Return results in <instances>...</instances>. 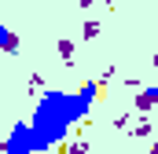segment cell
<instances>
[{"label": "cell", "instance_id": "cell-2", "mask_svg": "<svg viewBox=\"0 0 158 154\" xmlns=\"http://www.w3.org/2000/svg\"><path fill=\"white\" fill-rule=\"evenodd\" d=\"M0 154H33V128H30V121H15L11 125V132L0 143Z\"/></svg>", "mask_w": 158, "mask_h": 154}, {"label": "cell", "instance_id": "cell-3", "mask_svg": "<svg viewBox=\"0 0 158 154\" xmlns=\"http://www.w3.org/2000/svg\"><path fill=\"white\" fill-rule=\"evenodd\" d=\"M155 107H158V81L151 84V88H140L136 99H132V110H136V114H151Z\"/></svg>", "mask_w": 158, "mask_h": 154}, {"label": "cell", "instance_id": "cell-8", "mask_svg": "<svg viewBox=\"0 0 158 154\" xmlns=\"http://www.w3.org/2000/svg\"><path fill=\"white\" fill-rule=\"evenodd\" d=\"M81 33H85V40H96V37H99V18H88Z\"/></svg>", "mask_w": 158, "mask_h": 154}, {"label": "cell", "instance_id": "cell-11", "mask_svg": "<svg viewBox=\"0 0 158 154\" xmlns=\"http://www.w3.org/2000/svg\"><path fill=\"white\" fill-rule=\"evenodd\" d=\"M77 4H81V7H92V4H96V0H77Z\"/></svg>", "mask_w": 158, "mask_h": 154}, {"label": "cell", "instance_id": "cell-4", "mask_svg": "<svg viewBox=\"0 0 158 154\" xmlns=\"http://www.w3.org/2000/svg\"><path fill=\"white\" fill-rule=\"evenodd\" d=\"M0 51L4 55H19V33L11 26H4V22H0Z\"/></svg>", "mask_w": 158, "mask_h": 154}, {"label": "cell", "instance_id": "cell-10", "mask_svg": "<svg viewBox=\"0 0 158 154\" xmlns=\"http://www.w3.org/2000/svg\"><path fill=\"white\" fill-rule=\"evenodd\" d=\"M44 95V84H40V74H33V81H30V95Z\"/></svg>", "mask_w": 158, "mask_h": 154}, {"label": "cell", "instance_id": "cell-5", "mask_svg": "<svg viewBox=\"0 0 158 154\" xmlns=\"http://www.w3.org/2000/svg\"><path fill=\"white\" fill-rule=\"evenodd\" d=\"M55 48H59V59H63V63H74V40L70 37H59Z\"/></svg>", "mask_w": 158, "mask_h": 154}, {"label": "cell", "instance_id": "cell-9", "mask_svg": "<svg viewBox=\"0 0 158 154\" xmlns=\"http://www.w3.org/2000/svg\"><path fill=\"white\" fill-rule=\"evenodd\" d=\"M114 128H118V132H121V128H132V117H129V114H118V117H114Z\"/></svg>", "mask_w": 158, "mask_h": 154}, {"label": "cell", "instance_id": "cell-1", "mask_svg": "<svg viewBox=\"0 0 158 154\" xmlns=\"http://www.w3.org/2000/svg\"><path fill=\"white\" fill-rule=\"evenodd\" d=\"M96 95H103L96 81L81 84L77 92L48 88V92L37 99L33 117H30V128H33V154H48L52 147H59V143L70 136V128L88 117V110L96 107Z\"/></svg>", "mask_w": 158, "mask_h": 154}, {"label": "cell", "instance_id": "cell-12", "mask_svg": "<svg viewBox=\"0 0 158 154\" xmlns=\"http://www.w3.org/2000/svg\"><path fill=\"white\" fill-rule=\"evenodd\" d=\"M151 154H158V140H155V143H151Z\"/></svg>", "mask_w": 158, "mask_h": 154}, {"label": "cell", "instance_id": "cell-13", "mask_svg": "<svg viewBox=\"0 0 158 154\" xmlns=\"http://www.w3.org/2000/svg\"><path fill=\"white\" fill-rule=\"evenodd\" d=\"M0 11H4V4H0Z\"/></svg>", "mask_w": 158, "mask_h": 154}, {"label": "cell", "instance_id": "cell-14", "mask_svg": "<svg viewBox=\"0 0 158 154\" xmlns=\"http://www.w3.org/2000/svg\"><path fill=\"white\" fill-rule=\"evenodd\" d=\"M0 143H4V136H0Z\"/></svg>", "mask_w": 158, "mask_h": 154}, {"label": "cell", "instance_id": "cell-6", "mask_svg": "<svg viewBox=\"0 0 158 154\" xmlns=\"http://www.w3.org/2000/svg\"><path fill=\"white\" fill-rule=\"evenodd\" d=\"M63 154H88V140L81 136V140H70L66 147H63Z\"/></svg>", "mask_w": 158, "mask_h": 154}, {"label": "cell", "instance_id": "cell-7", "mask_svg": "<svg viewBox=\"0 0 158 154\" xmlns=\"http://www.w3.org/2000/svg\"><path fill=\"white\" fill-rule=\"evenodd\" d=\"M129 132H132V136H136V140H147V136H151V132H155V125H151V121H136V125H132V128H129Z\"/></svg>", "mask_w": 158, "mask_h": 154}]
</instances>
